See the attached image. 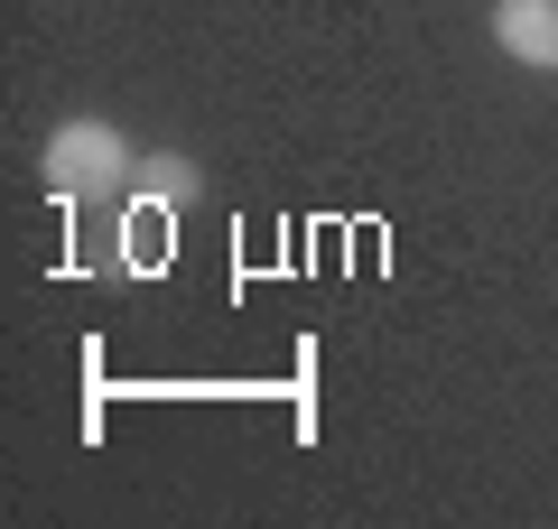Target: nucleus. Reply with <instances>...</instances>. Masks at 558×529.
<instances>
[{
	"label": "nucleus",
	"instance_id": "f257e3e1",
	"mask_svg": "<svg viewBox=\"0 0 558 529\" xmlns=\"http://www.w3.org/2000/svg\"><path fill=\"white\" fill-rule=\"evenodd\" d=\"M38 176L57 186L65 205H84V196H121V186L140 176V149L121 139V121L84 112V121H57V131H47V149H38Z\"/></svg>",
	"mask_w": 558,
	"mask_h": 529
},
{
	"label": "nucleus",
	"instance_id": "f03ea898",
	"mask_svg": "<svg viewBox=\"0 0 558 529\" xmlns=\"http://www.w3.org/2000/svg\"><path fill=\"white\" fill-rule=\"evenodd\" d=\"M494 47L531 75H558V0H494Z\"/></svg>",
	"mask_w": 558,
	"mask_h": 529
},
{
	"label": "nucleus",
	"instance_id": "7ed1b4c3",
	"mask_svg": "<svg viewBox=\"0 0 558 529\" xmlns=\"http://www.w3.org/2000/svg\"><path fill=\"white\" fill-rule=\"evenodd\" d=\"M140 196L168 205V214H186V205L205 196V168L196 158H140Z\"/></svg>",
	"mask_w": 558,
	"mask_h": 529
}]
</instances>
